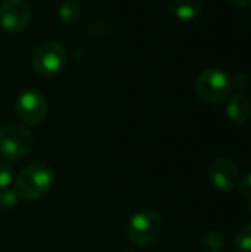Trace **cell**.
I'll use <instances>...</instances> for the list:
<instances>
[{
    "instance_id": "9c48e42d",
    "label": "cell",
    "mask_w": 251,
    "mask_h": 252,
    "mask_svg": "<svg viewBox=\"0 0 251 252\" xmlns=\"http://www.w3.org/2000/svg\"><path fill=\"white\" fill-rule=\"evenodd\" d=\"M167 9L175 18L180 21H191L203 12L204 0H169Z\"/></svg>"
},
{
    "instance_id": "7402d4cb",
    "label": "cell",
    "mask_w": 251,
    "mask_h": 252,
    "mask_svg": "<svg viewBox=\"0 0 251 252\" xmlns=\"http://www.w3.org/2000/svg\"><path fill=\"white\" fill-rule=\"evenodd\" d=\"M126 252H130V251H126Z\"/></svg>"
},
{
    "instance_id": "2e32d148",
    "label": "cell",
    "mask_w": 251,
    "mask_h": 252,
    "mask_svg": "<svg viewBox=\"0 0 251 252\" xmlns=\"http://www.w3.org/2000/svg\"><path fill=\"white\" fill-rule=\"evenodd\" d=\"M109 28L105 22L102 21H95V22H90L87 27H86V34L87 37L93 38V37H101V35H105L108 34Z\"/></svg>"
},
{
    "instance_id": "8fae6325",
    "label": "cell",
    "mask_w": 251,
    "mask_h": 252,
    "mask_svg": "<svg viewBox=\"0 0 251 252\" xmlns=\"http://www.w3.org/2000/svg\"><path fill=\"white\" fill-rule=\"evenodd\" d=\"M81 16V6L77 0H64L58 7V18L67 24H75Z\"/></svg>"
},
{
    "instance_id": "5bb4252c",
    "label": "cell",
    "mask_w": 251,
    "mask_h": 252,
    "mask_svg": "<svg viewBox=\"0 0 251 252\" xmlns=\"http://www.w3.org/2000/svg\"><path fill=\"white\" fill-rule=\"evenodd\" d=\"M19 196L15 192V189H1L0 190V208L1 210H9V208H15L19 202Z\"/></svg>"
},
{
    "instance_id": "30bf717a",
    "label": "cell",
    "mask_w": 251,
    "mask_h": 252,
    "mask_svg": "<svg viewBox=\"0 0 251 252\" xmlns=\"http://www.w3.org/2000/svg\"><path fill=\"white\" fill-rule=\"evenodd\" d=\"M226 115L237 124H244L251 117V102L244 94H232L226 105Z\"/></svg>"
},
{
    "instance_id": "44dd1931",
    "label": "cell",
    "mask_w": 251,
    "mask_h": 252,
    "mask_svg": "<svg viewBox=\"0 0 251 252\" xmlns=\"http://www.w3.org/2000/svg\"><path fill=\"white\" fill-rule=\"evenodd\" d=\"M250 19H251V15H250Z\"/></svg>"
},
{
    "instance_id": "7a4b0ae2",
    "label": "cell",
    "mask_w": 251,
    "mask_h": 252,
    "mask_svg": "<svg viewBox=\"0 0 251 252\" xmlns=\"http://www.w3.org/2000/svg\"><path fill=\"white\" fill-rule=\"evenodd\" d=\"M34 142L33 131L22 123L9 121L0 127V155L7 161H16L28 155Z\"/></svg>"
},
{
    "instance_id": "5b68a950",
    "label": "cell",
    "mask_w": 251,
    "mask_h": 252,
    "mask_svg": "<svg viewBox=\"0 0 251 252\" xmlns=\"http://www.w3.org/2000/svg\"><path fill=\"white\" fill-rule=\"evenodd\" d=\"M68 61L65 47L58 41H44L34 50L31 56L33 68L43 77H53L59 74Z\"/></svg>"
},
{
    "instance_id": "ffe728a7",
    "label": "cell",
    "mask_w": 251,
    "mask_h": 252,
    "mask_svg": "<svg viewBox=\"0 0 251 252\" xmlns=\"http://www.w3.org/2000/svg\"><path fill=\"white\" fill-rule=\"evenodd\" d=\"M250 214H251V202H250Z\"/></svg>"
},
{
    "instance_id": "ac0fdd59",
    "label": "cell",
    "mask_w": 251,
    "mask_h": 252,
    "mask_svg": "<svg viewBox=\"0 0 251 252\" xmlns=\"http://www.w3.org/2000/svg\"><path fill=\"white\" fill-rule=\"evenodd\" d=\"M238 190L243 196H251V173L240 182Z\"/></svg>"
},
{
    "instance_id": "6da1fadb",
    "label": "cell",
    "mask_w": 251,
    "mask_h": 252,
    "mask_svg": "<svg viewBox=\"0 0 251 252\" xmlns=\"http://www.w3.org/2000/svg\"><path fill=\"white\" fill-rule=\"evenodd\" d=\"M52 170L44 164H31L24 167L13 179V189L21 199L36 201L46 196L53 186Z\"/></svg>"
},
{
    "instance_id": "e0dca14e",
    "label": "cell",
    "mask_w": 251,
    "mask_h": 252,
    "mask_svg": "<svg viewBox=\"0 0 251 252\" xmlns=\"http://www.w3.org/2000/svg\"><path fill=\"white\" fill-rule=\"evenodd\" d=\"M232 86L237 87V89H247L249 84H250V78L246 72H238L234 75V78L231 80Z\"/></svg>"
},
{
    "instance_id": "52a82bcc",
    "label": "cell",
    "mask_w": 251,
    "mask_h": 252,
    "mask_svg": "<svg viewBox=\"0 0 251 252\" xmlns=\"http://www.w3.org/2000/svg\"><path fill=\"white\" fill-rule=\"evenodd\" d=\"M31 19V6L27 0H4L0 4V25L10 34L27 28Z\"/></svg>"
},
{
    "instance_id": "8992f818",
    "label": "cell",
    "mask_w": 251,
    "mask_h": 252,
    "mask_svg": "<svg viewBox=\"0 0 251 252\" xmlns=\"http://www.w3.org/2000/svg\"><path fill=\"white\" fill-rule=\"evenodd\" d=\"M15 114L25 126H36L47 117V102L37 90H24L15 100Z\"/></svg>"
},
{
    "instance_id": "3957f363",
    "label": "cell",
    "mask_w": 251,
    "mask_h": 252,
    "mask_svg": "<svg viewBox=\"0 0 251 252\" xmlns=\"http://www.w3.org/2000/svg\"><path fill=\"white\" fill-rule=\"evenodd\" d=\"M164 230V221L155 211H139L133 214L127 223V238L138 247H149L155 244Z\"/></svg>"
},
{
    "instance_id": "277c9868",
    "label": "cell",
    "mask_w": 251,
    "mask_h": 252,
    "mask_svg": "<svg viewBox=\"0 0 251 252\" xmlns=\"http://www.w3.org/2000/svg\"><path fill=\"white\" fill-rule=\"evenodd\" d=\"M197 94L207 103H220L229 97L232 90L231 78L217 68L204 69L195 81Z\"/></svg>"
},
{
    "instance_id": "7c38bea8",
    "label": "cell",
    "mask_w": 251,
    "mask_h": 252,
    "mask_svg": "<svg viewBox=\"0 0 251 252\" xmlns=\"http://www.w3.org/2000/svg\"><path fill=\"white\" fill-rule=\"evenodd\" d=\"M235 248L238 252H251V223L243 224L237 232Z\"/></svg>"
},
{
    "instance_id": "9a60e30c",
    "label": "cell",
    "mask_w": 251,
    "mask_h": 252,
    "mask_svg": "<svg viewBox=\"0 0 251 252\" xmlns=\"http://www.w3.org/2000/svg\"><path fill=\"white\" fill-rule=\"evenodd\" d=\"M15 179L13 167L9 162H0V190L10 188Z\"/></svg>"
},
{
    "instance_id": "ba28073f",
    "label": "cell",
    "mask_w": 251,
    "mask_h": 252,
    "mask_svg": "<svg viewBox=\"0 0 251 252\" xmlns=\"http://www.w3.org/2000/svg\"><path fill=\"white\" fill-rule=\"evenodd\" d=\"M212 185L222 192H231L238 182V168L228 158H215L209 167Z\"/></svg>"
},
{
    "instance_id": "d6986e66",
    "label": "cell",
    "mask_w": 251,
    "mask_h": 252,
    "mask_svg": "<svg viewBox=\"0 0 251 252\" xmlns=\"http://www.w3.org/2000/svg\"><path fill=\"white\" fill-rule=\"evenodd\" d=\"M228 1L232 3V4H235V6H241V7L250 6L251 4V0H228Z\"/></svg>"
},
{
    "instance_id": "4fadbf2b",
    "label": "cell",
    "mask_w": 251,
    "mask_h": 252,
    "mask_svg": "<svg viewBox=\"0 0 251 252\" xmlns=\"http://www.w3.org/2000/svg\"><path fill=\"white\" fill-rule=\"evenodd\" d=\"M225 245V238L219 232H209L203 239V247L209 252H219Z\"/></svg>"
}]
</instances>
